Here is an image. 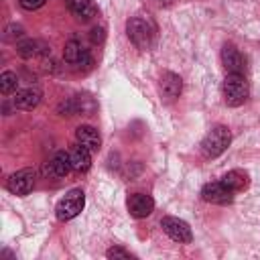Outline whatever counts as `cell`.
Wrapping results in <instances>:
<instances>
[{"label":"cell","mask_w":260,"mask_h":260,"mask_svg":"<svg viewBox=\"0 0 260 260\" xmlns=\"http://www.w3.org/2000/svg\"><path fill=\"white\" fill-rule=\"evenodd\" d=\"M221 183L236 193V191H242V189L248 187V175L244 171H240V169H234V171H230V173H225L221 177Z\"/></svg>","instance_id":"17"},{"label":"cell","mask_w":260,"mask_h":260,"mask_svg":"<svg viewBox=\"0 0 260 260\" xmlns=\"http://www.w3.org/2000/svg\"><path fill=\"white\" fill-rule=\"evenodd\" d=\"M106 254H108V258H124V260L132 258V256H130V252H128V250H124V248H120V246H114V248H110Z\"/></svg>","instance_id":"22"},{"label":"cell","mask_w":260,"mask_h":260,"mask_svg":"<svg viewBox=\"0 0 260 260\" xmlns=\"http://www.w3.org/2000/svg\"><path fill=\"white\" fill-rule=\"evenodd\" d=\"M16 53L22 59H30V57H35L39 53V43L32 41V39H26V41H22V43L16 45Z\"/></svg>","instance_id":"20"},{"label":"cell","mask_w":260,"mask_h":260,"mask_svg":"<svg viewBox=\"0 0 260 260\" xmlns=\"http://www.w3.org/2000/svg\"><path fill=\"white\" fill-rule=\"evenodd\" d=\"M71 102H73V114L89 116V114L95 110V102H93L89 95H75Z\"/></svg>","instance_id":"18"},{"label":"cell","mask_w":260,"mask_h":260,"mask_svg":"<svg viewBox=\"0 0 260 260\" xmlns=\"http://www.w3.org/2000/svg\"><path fill=\"white\" fill-rule=\"evenodd\" d=\"M41 98H43L41 89L30 85V87H24V89H18V91H16V95H14V106H16L18 110H32V108L39 106Z\"/></svg>","instance_id":"11"},{"label":"cell","mask_w":260,"mask_h":260,"mask_svg":"<svg viewBox=\"0 0 260 260\" xmlns=\"http://www.w3.org/2000/svg\"><path fill=\"white\" fill-rule=\"evenodd\" d=\"M83 203H85V197H83V191L81 189H73L69 193H65V197H61V201L57 203L55 207V213L61 221H67V219H73L75 215H79V211L83 209Z\"/></svg>","instance_id":"4"},{"label":"cell","mask_w":260,"mask_h":260,"mask_svg":"<svg viewBox=\"0 0 260 260\" xmlns=\"http://www.w3.org/2000/svg\"><path fill=\"white\" fill-rule=\"evenodd\" d=\"M63 59H65V63H69L71 67H77V69H89V65H91V55L87 49L81 47L79 41H69L65 45Z\"/></svg>","instance_id":"6"},{"label":"cell","mask_w":260,"mask_h":260,"mask_svg":"<svg viewBox=\"0 0 260 260\" xmlns=\"http://www.w3.org/2000/svg\"><path fill=\"white\" fill-rule=\"evenodd\" d=\"M20 2V6L24 8V10H37V8H41L47 0H18Z\"/></svg>","instance_id":"23"},{"label":"cell","mask_w":260,"mask_h":260,"mask_svg":"<svg viewBox=\"0 0 260 260\" xmlns=\"http://www.w3.org/2000/svg\"><path fill=\"white\" fill-rule=\"evenodd\" d=\"M22 35H24L22 26L10 24V26H6V30H4V41H14V39H18V37H22Z\"/></svg>","instance_id":"21"},{"label":"cell","mask_w":260,"mask_h":260,"mask_svg":"<svg viewBox=\"0 0 260 260\" xmlns=\"http://www.w3.org/2000/svg\"><path fill=\"white\" fill-rule=\"evenodd\" d=\"M35 187V171L32 169H20L12 173L6 181V189L14 195H26Z\"/></svg>","instance_id":"7"},{"label":"cell","mask_w":260,"mask_h":260,"mask_svg":"<svg viewBox=\"0 0 260 260\" xmlns=\"http://www.w3.org/2000/svg\"><path fill=\"white\" fill-rule=\"evenodd\" d=\"M230 142H232L230 128L228 126H215L205 134V138L201 142V150L207 158H215V156H219L221 152L228 150Z\"/></svg>","instance_id":"1"},{"label":"cell","mask_w":260,"mask_h":260,"mask_svg":"<svg viewBox=\"0 0 260 260\" xmlns=\"http://www.w3.org/2000/svg\"><path fill=\"white\" fill-rule=\"evenodd\" d=\"M126 32L128 39L138 47V49H148L152 45V37H154V26L144 20V18H130L126 24Z\"/></svg>","instance_id":"3"},{"label":"cell","mask_w":260,"mask_h":260,"mask_svg":"<svg viewBox=\"0 0 260 260\" xmlns=\"http://www.w3.org/2000/svg\"><path fill=\"white\" fill-rule=\"evenodd\" d=\"M221 63L228 73H244L246 71V57L230 43L223 45V49H221Z\"/></svg>","instance_id":"9"},{"label":"cell","mask_w":260,"mask_h":260,"mask_svg":"<svg viewBox=\"0 0 260 260\" xmlns=\"http://www.w3.org/2000/svg\"><path fill=\"white\" fill-rule=\"evenodd\" d=\"M152 209H154V201L148 195H144V193L130 195V199H128V211H130L132 217H138V219L140 217H146V215L152 213Z\"/></svg>","instance_id":"10"},{"label":"cell","mask_w":260,"mask_h":260,"mask_svg":"<svg viewBox=\"0 0 260 260\" xmlns=\"http://www.w3.org/2000/svg\"><path fill=\"white\" fill-rule=\"evenodd\" d=\"M201 197L207 203H217V205H228L234 201V191L230 187H225L221 181L217 183H207L201 191Z\"/></svg>","instance_id":"8"},{"label":"cell","mask_w":260,"mask_h":260,"mask_svg":"<svg viewBox=\"0 0 260 260\" xmlns=\"http://www.w3.org/2000/svg\"><path fill=\"white\" fill-rule=\"evenodd\" d=\"M160 228H162V232L171 240H175L179 244H189L193 240V234H191L189 223L183 221V219H179V217H162Z\"/></svg>","instance_id":"5"},{"label":"cell","mask_w":260,"mask_h":260,"mask_svg":"<svg viewBox=\"0 0 260 260\" xmlns=\"http://www.w3.org/2000/svg\"><path fill=\"white\" fill-rule=\"evenodd\" d=\"M71 169H73L71 167V158H69V152H65V150H59L51 158V162L47 165V173H51L55 177H65Z\"/></svg>","instance_id":"14"},{"label":"cell","mask_w":260,"mask_h":260,"mask_svg":"<svg viewBox=\"0 0 260 260\" xmlns=\"http://www.w3.org/2000/svg\"><path fill=\"white\" fill-rule=\"evenodd\" d=\"M16 87H18V77H16L12 71H4V73L0 75V91H2L4 95H8V93L16 91Z\"/></svg>","instance_id":"19"},{"label":"cell","mask_w":260,"mask_h":260,"mask_svg":"<svg viewBox=\"0 0 260 260\" xmlns=\"http://www.w3.org/2000/svg\"><path fill=\"white\" fill-rule=\"evenodd\" d=\"M160 93H162L167 100H175V98L181 93V77H179L177 73L167 71V73L160 77Z\"/></svg>","instance_id":"15"},{"label":"cell","mask_w":260,"mask_h":260,"mask_svg":"<svg viewBox=\"0 0 260 260\" xmlns=\"http://www.w3.org/2000/svg\"><path fill=\"white\" fill-rule=\"evenodd\" d=\"M91 150L89 148H85L83 144H75L71 150H69V158H71V167H73V171H77V173H85L89 167H91V154H89Z\"/></svg>","instance_id":"13"},{"label":"cell","mask_w":260,"mask_h":260,"mask_svg":"<svg viewBox=\"0 0 260 260\" xmlns=\"http://www.w3.org/2000/svg\"><path fill=\"white\" fill-rule=\"evenodd\" d=\"M158 2H160V4H165V6H169V4L173 2V0H158Z\"/></svg>","instance_id":"25"},{"label":"cell","mask_w":260,"mask_h":260,"mask_svg":"<svg viewBox=\"0 0 260 260\" xmlns=\"http://www.w3.org/2000/svg\"><path fill=\"white\" fill-rule=\"evenodd\" d=\"M91 41H93V43H102V41H104V28L95 26V28L91 30Z\"/></svg>","instance_id":"24"},{"label":"cell","mask_w":260,"mask_h":260,"mask_svg":"<svg viewBox=\"0 0 260 260\" xmlns=\"http://www.w3.org/2000/svg\"><path fill=\"white\" fill-rule=\"evenodd\" d=\"M75 138L79 144H83L85 148H89L91 152L100 150V144H102V138H100V132L93 128V126H77L75 128Z\"/></svg>","instance_id":"12"},{"label":"cell","mask_w":260,"mask_h":260,"mask_svg":"<svg viewBox=\"0 0 260 260\" xmlns=\"http://www.w3.org/2000/svg\"><path fill=\"white\" fill-rule=\"evenodd\" d=\"M67 8L73 16L81 18V20H87L95 14V6H93V0H67Z\"/></svg>","instance_id":"16"},{"label":"cell","mask_w":260,"mask_h":260,"mask_svg":"<svg viewBox=\"0 0 260 260\" xmlns=\"http://www.w3.org/2000/svg\"><path fill=\"white\" fill-rule=\"evenodd\" d=\"M223 98L228 106H240L248 98V81L242 73H228L223 79Z\"/></svg>","instance_id":"2"}]
</instances>
